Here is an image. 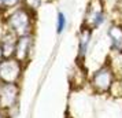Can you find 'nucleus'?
Here are the masks:
<instances>
[{
    "mask_svg": "<svg viewBox=\"0 0 122 118\" xmlns=\"http://www.w3.org/2000/svg\"><path fill=\"white\" fill-rule=\"evenodd\" d=\"M36 12L30 11L26 6H18L11 11H7L3 17V25L19 36L33 34L36 26Z\"/></svg>",
    "mask_w": 122,
    "mask_h": 118,
    "instance_id": "obj_1",
    "label": "nucleus"
},
{
    "mask_svg": "<svg viewBox=\"0 0 122 118\" xmlns=\"http://www.w3.org/2000/svg\"><path fill=\"white\" fill-rule=\"evenodd\" d=\"M117 82V73L115 69L111 63V59H107L103 65L95 70L91 78H89V85L93 89V92L104 95V93H111Z\"/></svg>",
    "mask_w": 122,
    "mask_h": 118,
    "instance_id": "obj_2",
    "label": "nucleus"
},
{
    "mask_svg": "<svg viewBox=\"0 0 122 118\" xmlns=\"http://www.w3.org/2000/svg\"><path fill=\"white\" fill-rule=\"evenodd\" d=\"M110 22V15L104 0H88L82 15V23L93 29L95 32L107 26Z\"/></svg>",
    "mask_w": 122,
    "mask_h": 118,
    "instance_id": "obj_3",
    "label": "nucleus"
},
{
    "mask_svg": "<svg viewBox=\"0 0 122 118\" xmlns=\"http://www.w3.org/2000/svg\"><path fill=\"white\" fill-rule=\"evenodd\" d=\"M23 72V63L17 58L0 59V80L3 82H18Z\"/></svg>",
    "mask_w": 122,
    "mask_h": 118,
    "instance_id": "obj_4",
    "label": "nucleus"
},
{
    "mask_svg": "<svg viewBox=\"0 0 122 118\" xmlns=\"http://www.w3.org/2000/svg\"><path fill=\"white\" fill-rule=\"evenodd\" d=\"M106 39L112 54L122 55V19L114 18L106 26Z\"/></svg>",
    "mask_w": 122,
    "mask_h": 118,
    "instance_id": "obj_5",
    "label": "nucleus"
},
{
    "mask_svg": "<svg viewBox=\"0 0 122 118\" xmlns=\"http://www.w3.org/2000/svg\"><path fill=\"white\" fill-rule=\"evenodd\" d=\"M93 34H95L93 29H91L89 26L81 23L80 30L77 33V63L78 65H82L85 62V59H86V56L89 54V50H91Z\"/></svg>",
    "mask_w": 122,
    "mask_h": 118,
    "instance_id": "obj_6",
    "label": "nucleus"
},
{
    "mask_svg": "<svg viewBox=\"0 0 122 118\" xmlns=\"http://www.w3.org/2000/svg\"><path fill=\"white\" fill-rule=\"evenodd\" d=\"M17 41H18V36L4 26L3 32H1V36H0V58L1 59L14 58L15 48H17Z\"/></svg>",
    "mask_w": 122,
    "mask_h": 118,
    "instance_id": "obj_7",
    "label": "nucleus"
},
{
    "mask_svg": "<svg viewBox=\"0 0 122 118\" xmlns=\"http://www.w3.org/2000/svg\"><path fill=\"white\" fill-rule=\"evenodd\" d=\"M19 96L18 82H3L0 85V107L10 108L15 106Z\"/></svg>",
    "mask_w": 122,
    "mask_h": 118,
    "instance_id": "obj_8",
    "label": "nucleus"
},
{
    "mask_svg": "<svg viewBox=\"0 0 122 118\" xmlns=\"http://www.w3.org/2000/svg\"><path fill=\"white\" fill-rule=\"evenodd\" d=\"M34 47V34H25V36H19L17 41V48H15V55L19 62L28 63L30 59L32 51Z\"/></svg>",
    "mask_w": 122,
    "mask_h": 118,
    "instance_id": "obj_9",
    "label": "nucleus"
},
{
    "mask_svg": "<svg viewBox=\"0 0 122 118\" xmlns=\"http://www.w3.org/2000/svg\"><path fill=\"white\" fill-rule=\"evenodd\" d=\"M67 26H69V17L67 14L63 10H58L55 17V32L58 36L63 34L67 30Z\"/></svg>",
    "mask_w": 122,
    "mask_h": 118,
    "instance_id": "obj_10",
    "label": "nucleus"
},
{
    "mask_svg": "<svg viewBox=\"0 0 122 118\" xmlns=\"http://www.w3.org/2000/svg\"><path fill=\"white\" fill-rule=\"evenodd\" d=\"M22 4L26 6L30 10L37 14V11L40 10V7L43 6V0H22Z\"/></svg>",
    "mask_w": 122,
    "mask_h": 118,
    "instance_id": "obj_11",
    "label": "nucleus"
},
{
    "mask_svg": "<svg viewBox=\"0 0 122 118\" xmlns=\"http://www.w3.org/2000/svg\"><path fill=\"white\" fill-rule=\"evenodd\" d=\"M1 1V6L4 8V11H11L14 8H17L18 6L22 4V0H0Z\"/></svg>",
    "mask_w": 122,
    "mask_h": 118,
    "instance_id": "obj_12",
    "label": "nucleus"
},
{
    "mask_svg": "<svg viewBox=\"0 0 122 118\" xmlns=\"http://www.w3.org/2000/svg\"><path fill=\"white\" fill-rule=\"evenodd\" d=\"M4 14H6V11H4V8H3V6H1V1H0V18L4 17Z\"/></svg>",
    "mask_w": 122,
    "mask_h": 118,
    "instance_id": "obj_13",
    "label": "nucleus"
},
{
    "mask_svg": "<svg viewBox=\"0 0 122 118\" xmlns=\"http://www.w3.org/2000/svg\"><path fill=\"white\" fill-rule=\"evenodd\" d=\"M0 118H3V115H1V113H0Z\"/></svg>",
    "mask_w": 122,
    "mask_h": 118,
    "instance_id": "obj_14",
    "label": "nucleus"
}]
</instances>
